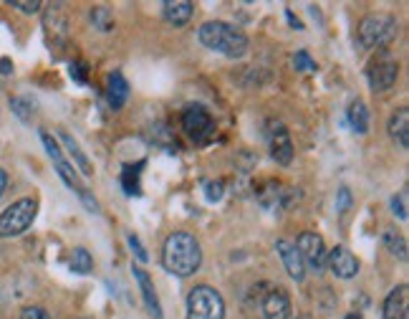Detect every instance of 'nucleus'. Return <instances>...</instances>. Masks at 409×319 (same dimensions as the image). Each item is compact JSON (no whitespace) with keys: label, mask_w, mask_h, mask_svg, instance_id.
I'll return each instance as SVG.
<instances>
[{"label":"nucleus","mask_w":409,"mask_h":319,"mask_svg":"<svg viewBox=\"0 0 409 319\" xmlns=\"http://www.w3.org/2000/svg\"><path fill=\"white\" fill-rule=\"evenodd\" d=\"M197 39L204 49L217 51L227 59H243L248 54V36L240 29H235L232 23L225 21H207L200 26Z\"/></svg>","instance_id":"2"},{"label":"nucleus","mask_w":409,"mask_h":319,"mask_svg":"<svg viewBox=\"0 0 409 319\" xmlns=\"http://www.w3.org/2000/svg\"><path fill=\"white\" fill-rule=\"evenodd\" d=\"M0 74H13V64L8 61V59H3V61H0Z\"/></svg>","instance_id":"37"},{"label":"nucleus","mask_w":409,"mask_h":319,"mask_svg":"<svg viewBox=\"0 0 409 319\" xmlns=\"http://www.w3.org/2000/svg\"><path fill=\"white\" fill-rule=\"evenodd\" d=\"M384 246H387L394 256L407 261V241H404V236H399L397 231H387V233H384Z\"/></svg>","instance_id":"24"},{"label":"nucleus","mask_w":409,"mask_h":319,"mask_svg":"<svg viewBox=\"0 0 409 319\" xmlns=\"http://www.w3.org/2000/svg\"><path fill=\"white\" fill-rule=\"evenodd\" d=\"M127 243H129V248H132V251H134V256H137L139 261H142V263H147V261H150V253H147V248L142 246V241H139L137 236H134V233L129 236V238H127Z\"/></svg>","instance_id":"31"},{"label":"nucleus","mask_w":409,"mask_h":319,"mask_svg":"<svg viewBox=\"0 0 409 319\" xmlns=\"http://www.w3.org/2000/svg\"><path fill=\"white\" fill-rule=\"evenodd\" d=\"M46 29L51 31V34L56 36H66V16H63L61 6H51L48 11H46V23H43Z\"/></svg>","instance_id":"22"},{"label":"nucleus","mask_w":409,"mask_h":319,"mask_svg":"<svg viewBox=\"0 0 409 319\" xmlns=\"http://www.w3.org/2000/svg\"><path fill=\"white\" fill-rule=\"evenodd\" d=\"M348 124H351V129H354L356 135H366L369 132V106L364 104L361 99L351 101V106H348Z\"/></svg>","instance_id":"20"},{"label":"nucleus","mask_w":409,"mask_h":319,"mask_svg":"<svg viewBox=\"0 0 409 319\" xmlns=\"http://www.w3.org/2000/svg\"><path fill=\"white\" fill-rule=\"evenodd\" d=\"M286 18H288V23L294 26V29H299V31H304V23L299 21V18L294 16V11H286Z\"/></svg>","instance_id":"35"},{"label":"nucleus","mask_w":409,"mask_h":319,"mask_svg":"<svg viewBox=\"0 0 409 319\" xmlns=\"http://www.w3.org/2000/svg\"><path fill=\"white\" fill-rule=\"evenodd\" d=\"M346 319H361V314H359V312H348Z\"/></svg>","instance_id":"38"},{"label":"nucleus","mask_w":409,"mask_h":319,"mask_svg":"<svg viewBox=\"0 0 409 319\" xmlns=\"http://www.w3.org/2000/svg\"><path fill=\"white\" fill-rule=\"evenodd\" d=\"M366 76H369V86L374 91H389L399 79V64L389 56L376 59L366 71Z\"/></svg>","instance_id":"10"},{"label":"nucleus","mask_w":409,"mask_h":319,"mask_svg":"<svg viewBox=\"0 0 409 319\" xmlns=\"http://www.w3.org/2000/svg\"><path fill=\"white\" fill-rule=\"evenodd\" d=\"M132 271H134V279L139 281L144 304H147V309H150L152 319H165V317H162V304H160V297H157V289H155V281H152V276L147 274L144 269H139V266H132Z\"/></svg>","instance_id":"15"},{"label":"nucleus","mask_w":409,"mask_h":319,"mask_svg":"<svg viewBox=\"0 0 409 319\" xmlns=\"http://www.w3.org/2000/svg\"><path fill=\"white\" fill-rule=\"evenodd\" d=\"M8 188V173L3 168H0V198H3V193H6Z\"/></svg>","instance_id":"36"},{"label":"nucleus","mask_w":409,"mask_h":319,"mask_svg":"<svg viewBox=\"0 0 409 319\" xmlns=\"http://www.w3.org/2000/svg\"><path fill=\"white\" fill-rule=\"evenodd\" d=\"M351 203H354V198H351V191H348L346 185H341L336 193V213L338 216H346L348 208H351Z\"/></svg>","instance_id":"28"},{"label":"nucleus","mask_w":409,"mask_h":319,"mask_svg":"<svg viewBox=\"0 0 409 319\" xmlns=\"http://www.w3.org/2000/svg\"><path fill=\"white\" fill-rule=\"evenodd\" d=\"M397 21L392 16L376 13V16H366L359 26V41L364 49H382V46L392 44L397 36Z\"/></svg>","instance_id":"6"},{"label":"nucleus","mask_w":409,"mask_h":319,"mask_svg":"<svg viewBox=\"0 0 409 319\" xmlns=\"http://www.w3.org/2000/svg\"><path fill=\"white\" fill-rule=\"evenodd\" d=\"M13 112L18 114V119H23V122H31V117H33V101L26 99V96H16V99L11 101Z\"/></svg>","instance_id":"25"},{"label":"nucleus","mask_w":409,"mask_h":319,"mask_svg":"<svg viewBox=\"0 0 409 319\" xmlns=\"http://www.w3.org/2000/svg\"><path fill=\"white\" fill-rule=\"evenodd\" d=\"M192 11H195V6L187 3V0H167L165 6H162L165 21L170 23V26H177V29L192 18Z\"/></svg>","instance_id":"16"},{"label":"nucleus","mask_w":409,"mask_h":319,"mask_svg":"<svg viewBox=\"0 0 409 319\" xmlns=\"http://www.w3.org/2000/svg\"><path fill=\"white\" fill-rule=\"evenodd\" d=\"M294 66H296V71H301V74H314V71H319V64H316L314 59H311L309 51H296Z\"/></svg>","instance_id":"26"},{"label":"nucleus","mask_w":409,"mask_h":319,"mask_svg":"<svg viewBox=\"0 0 409 319\" xmlns=\"http://www.w3.org/2000/svg\"><path fill=\"white\" fill-rule=\"evenodd\" d=\"M296 248H299L301 258H304L306 269L316 271V274L326 269V243H323V238L319 233L304 231L299 236V241H296Z\"/></svg>","instance_id":"8"},{"label":"nucleus","mask_w":409,"mask_h":319,"mask_svg":"<svg viewBox=\"0 0 409 319\" xmlns=\"http://www.w3.org/2000/svg\"><path fill=\"white\" fill-rule=\"evenodd\" d=\"M200 263H202V248L192 233L175 231V233L167 236L165 246H162V266L170 274L187 279L200 269Z\"/></svg>","instance_id":"1"},{"label":"nucleus","mask_w":409,"mask_h":319,"mask_svg":"<svg viewBox=\"0 0 409 319\" xmlns=\"http://www.w3.org/2000/svg\"><path fill=\"white\" fill-rule=\"evenodd\" d=\"M296 319H311V314H299Z\"/></svg>","instance_id":"39"},{"label":"nucleus","mask_w":409,"mask_h":319,"mask_svg":"<svg viewBox=\"0 0 409 319\" xmlns=\"http://www.w3.org/2000/svg\"><path fill=\"white\" fill-rule=\"evenodd\" d=\"M58 137H61V142L63 145H66V150H68V155L73 157V163L78 165V170H81L83 175H86V178H89V175H94V168H91V160L86 155H83L81 152V147H78V142L73 140L71 135H68V132H63V129H58Z\"/></svg>","instance_id":"19"},{"label":"nucleus","mask_w":409,"mask_h":319,"mask_svg":"<svg viewBox=\"0 0 409 319\" xmlns=\"http://www.w3.org/2000/svg\"><path fill=\"white\" fill-rule=\"evenodd\" d=\"M222 193H225V185H222L220 180H210V183H204V196H207V201H210V203L220 201Z\"/></svg>","instance_id":"29"},{"label":"nucleus","mask_w":409,"mask_h":319,"mask_svg":"<svg viewBox=\"0 0 409 319\" xmlns=\"http://www.w3.org/2000/svg\"><path fill=\"white\" fill-rule=\"evenodd\" d=\"M326 266L338 279H354L359 274V258L348 251L346 246H336L326 253Z\"/></svg>","instance_id":"11"},{"label":"nucleus","mask_w":409,"mask_h":319,"mask_svg":"<svg viewBox=\"0 0 409 319\" xmlns=\"http://www.w3.org/2000/svg\"><path fill=\"white\" fill-rule=\"evenodd\" d=\"M41 142H43L46 152H48V157L53 160V165L58 168V175H61L63 183H66L71 191H76V196L81 198V203L89 208L91 213H99V203H96V198L81 185V180H78V175H76V168H73L68 160H63V152H61V147H58V142H56L48 132H41Z\"/></svg>","instance_id":"3"},{"label":"nucleus","mask_w":409,"mask_h":319,"mask_svg":"<svg viewBox=\"0 0 409 319\" xmlns=\"http://www.w3.org/2000/svg\"><path fill=\"white\" fill-rule=\"evenodd\" d=\"M38 213V201L36 198H21L13 206H8L0 213V238H16L26 233L36 221Z\"/></svg>","instance_id":"4"},{"label":"nucleus","mask_w":409,"mask_h":319,"mask_svg":"<svg viewBox=\"0 0 409 319\" xmlns=\"http://www.w3.org/2000/svg\"><path fill=\"white\" fill-rule=\"evenodd\" d=\"M268 145H271V157L278 165H291L294 163V142H291V132L286 129V124L278 122V119H271L268 122Z\"/></svg>","instance_id":"9"},{"label":"nucleus","mask_w":409,"mask_h":319,"mask_svg":"<svg viewBox=\"0 0 409 319\" xmlns=\"http://www.w3.org/2000/svg\"><path fill=\"white\" fill-rule=\"evenodd\" d=\"M187 319H225V302L220 291L200 284L187 297Z\"/></svg>","instance_id":"5"},{"label":"nucleus","mask_w":409,"mask_h":319,"mask_svg":"<svg viewBox=\"0 0 409 319\" xmlns=\"http://www.w3.org/2000/svg\"><path fill=\"white\" fill-rule=\"evenodd\" d=\"M18 319H51V314L43 307H26Z\"/></svg>","instance_id":"33"},{"label":"nucleus","mask_w":409,"mask_h":319,"mask_svg":"<svg viewBox=\"0 0 409 319\" xmlns=\"http://www.w3.org/2000/svg\"><path fill=\"white\" fill-rule=\"evenodd\" d=\"M392 211L399 221H407V193H399L392 198Z\"/></svg>","instance_id":"30"},{"label":"nucleus","mask_w":409,"mask_h":319,"mask_svg":"<svg viewBox=\"0 0 409 319\" xmlns=\"http://www.w3.org/2000/svg\"><path fill=\"white\" fill-rule=\"evenodd\" d=\"M389 135L402 150L409 147V112L407 109H397L389 119Z\"/></svg>","instance_id":"18"},{"label":"nucleus","mask_w":409,"mask_h":319,"mask_svg":"<svg viewBox=\"0 0 409 319\" xmlns=\"http://www.w3.org/2000/svg\"><path fill=\"white\" fill-rule=\"evenodd\" d=\"M71 79L76 84H86V74H83L81 64H71Z\"/></svg>","instance_id":"34"},{"label":"nucleus","mask_w":409,"mask_h":319,"mask_svg":"<svg viewBox=\"0 0 409 319\" xmlns=\"http://www.w3.org/2000/svg\"><path fill=\"white\" fill-rule=\"evenodd\" d=\"M384 319H409V286L399 284L384 299Z\"/></svg>","instance_id":"14"},{"label":"nucleus","mask_w":409,"mask_h":319,"mask_svg":"<svg viewBox=\"0 0 409 319\" xmlns=\"http://www.w3.org/2000/svg\"><path fill=\"white\" fill-rule=\"evenodd\" d=\"M263 317L266 319H294V304L288 291L276 286L263 297Z\"/></svg>","instance_id":"12"},{"label":"nucleus","mask_w":409,"mask_h":319,"mask_svg":"<svg viewBox=\"0 0 409 319\" xmlns=\"http://www.w3.org/2000/svg\"><path fill=\"white\" fill-rule=\"evenodd\" d=\"M182 129L187 132V137L197 145H204L215 135V122H212V114L204 109L202 104H192L185 109L182 114Z\"/></svg>","instance_id":"7"},{"label":"nucleus","mask_w":409,"mask_h":319,"mask_svg":"<svg viewBox=\"0 0 409 319\" xmlns=\"http://www.w3.org/2000/svg\"><path fill=\"white\" fill-rule=\"evenodd\" d=\"M68 269L73 271V274H91L94 271V258H91V253L86 251V248H73L71 251V261H68Z\"/></svg>","instance_id":"21"},{"label":"nucleus","mask_w":409,"mask_h":319,"mask_svg":"<svg viewBox=\"0 0 409 319\" xmlns=\"http://www.w3.org/2000/svg\"><path fill=\"white\" fill-rule=\"evenodd\" d=\"M276 251H278V256H281L283 266H286L288 276L301 284V281L306 279V266H304V258H301L299 248H296V243L281 238V241H276Z\"/></svg>","instance_id":"13"},{"label":"nucleus","mask_w":409,"mask_h":319,"mask_svg":"<svg viewBox=\"0 0 409 319\" xmlns=\"http://www.w3.org/2000/svg\"><path fill=\"white\" fill-rule=\"evenodd\" d=\"M106 96H109L111 109H122L129 99V81L122 76L119 71L109 74V81H106Z\"/></svg>","instance_id":"17"},{"label":"nucleus","mask_w":409,"mask_h":319,"mask_svg":"<svg viewBox=\"0 0 409 319\" xmlns=\"http://www.w3.org/2000/svg\"><path fill=\"white\" fill-rule=\"evenodd\" d=\"M139 173L137 168H124V175H122V185L124 191H127V196H139Z\"/></svg>","instance_id":"27"},{"label":"nucleus","mask_w":409,"mask_h":319,"mask_svg":"<svg viewBox=\"0 0 409 319\" xmlns=\"http://www.w3.org/2000/svg\"><path fill=\"white\" fill-rule=\"evenodd\" d=\"M89 18H91V23H94V29L101 31V34H111V31H114V16H111L109 8H104V6L91 8Z\"/></svg>","instance_id":"23"},{"label":"nucleus","mask_w":409,"mask_h":319,"mask_svg":"<svg viewBox=\"0 0 409 319\" xmlns=\"http://www.w3.org/2000/svg\"><path fill=\"white\" fill-rule=\"evenodd\" d=\"M11 6L13 8H18V11H23V13H38L41 11V3L38 0H11Z\"/></svg>","instance_id":"32"}]
</instances>
